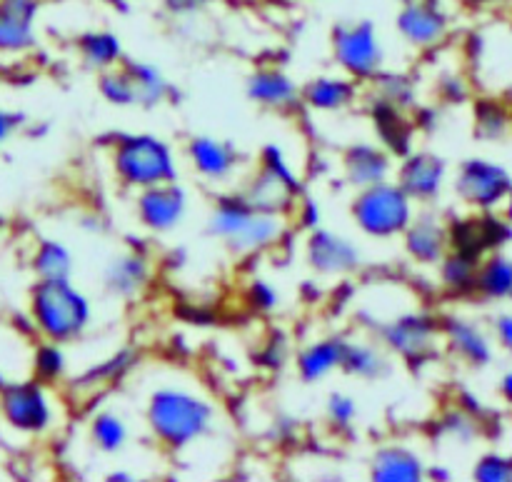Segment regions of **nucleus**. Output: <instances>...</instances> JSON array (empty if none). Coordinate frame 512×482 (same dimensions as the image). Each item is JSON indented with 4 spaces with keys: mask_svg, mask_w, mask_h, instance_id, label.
Returning a JSON list of instances; mask_svg holds the SVG:
<instances>
[{
    "mask_svg": "<svg viewBox=\"0 0 512 482\" xmlns=\"http://www.w3.org/2000/svg\"><path fill=\"white\" fill-rule=\"evenodd\" d=\"M148 423L160 443L178 450L208 433L213 405L183 388H163L150 398Z\"/></svg>",
    "mask_w": 512,
    "mask_h": 482,
    "instance_id": "obj_1",
    "label": "nucleus"
},
{
    "mask_svg": "<svg viewBox=\"0 0 512 482\" xmlns=\"http://www.w3.org/2000/svg\"><path fill=\"white\" fill-rule=\"evenodd\" d=\"M33 315L50 340H73L88 328L90 305L68 280H40L33 295Z\"/></svg>",
    "mask_w": 512,
    "mask_h": 482,
    "instance_id": "obj_2",
    "label": "nucleus"
},
{
    "mask_svg": "<svg viewBox=\"0 0 512 482\" xmlns=\"http://www.w3.org/2000/svg\"><path fill=\"white\" fill-rule=\"evenodd\" d=\"M113 165L118 178L133 188H153L160 183H173V153L163 140L153 135H130L115 145Z\"/></svg>",
    "mask_w": 512,
    "mask_h": 482,
    "instance_id": "obj_3",
    "label": "nucleus"
},
{
    "mask_svg": "<svg viewBox=\"0 0 512 482\" xmlns=\"http://www.w3.org/2000/svg\"><path fill=\"white\" fill-rule=\"evenodd\" d=\"M353 215L360 228L373 238H393L413 223V198L400 185L375 183L355 200Z\"/></svg>",
    "mask_w": 512,
    "mask_h": 482,
    "instance_id": "obj_4",
    "label": "nucleus"
},
{
    "mask_svg": "<svg viewBox=\"0 0 512 482\" xmlns=\"http://www.w3.org/2000/svg\"><path fill=\"white\" fill-rule=\"evenodd\" d=\"M213 233L228 240L235 250H260L280 235V220L245 200H228L213 215Z\"/></svg>",
    "mask_w": 512,
    "mask_h": 482,
    "instance_id": "obj_5",
    "label": "nucleus"
},
{
    "mask_svg": "<svg viewBox=\"0 0 512 482\" xmlns=\"http://www.w3.org/2000/svg\"><path fill=\"white\" fill-rule=\"evenodd\" d=\"M333 48L338 63L355 78H370L383 63V45L378 30L368 20L343 23L333 30Z\"/></svg>",
    "mask_w": 512,
    "mask_h": 482,
    "instance_id": "obj_6",
    "label": "nucleus"
},
{
    "mask_svg": "<svg viewBox=\"0 0 512 482\" xmlns=\"http://www.w3.org/2000/svg\"><path fill=\"white\" fill-rule=\"evenodd\" d=\"M458 193L465 203L480 210H495L508 203L512 195V183L508 170L490 160H468L460 168Z\"/></svg>",
    "mask_w": 512,
    "mask_h": 482,
    "instance_id": "obj_7",
    "label": "nucleus"
},
{
    "mask_svg": "<svg viewBox=\"0 0 512 482\" xmlns=\"http://www.w3.org/2000/svg\"><path fill=\"white\" fill-rule=\"evenodd\" d=\"M510 235L508 225L500 218L490 215V210H485V215L478 218H465L460 223L453 225L448 235V243L453 245L455 253L465 255L470 260L483 258L485 253H490L493 248H498L500 243H505V238Z\"/></svg>",
    "mask_w": 512,
    "mask_h": 482,
    "instance_id": "obj_8",
    "label": "nucleus"
},
{
    "mask_svg": "<svg viewBox=\"0 0 512 482\" xmlns=\"http://www.w3.org/2000/svg\"><path fill=\"white\" fill-rule=\"evenodd\" d=\"M398 28L403 38L413 45H435L445 38L450 18L438 0H415L405 3L398 15Z\"/></svg>",
    "mask_w": 512,
    "mask_h": 482,
    "instance_id": "obj_9",
    "label": "nucleus"
},
{
    "mask_svg": "<svg viewBox=\"0 0 512 482\" xmlns=\"http://www.w3.org/2000/svg\"><path fill=\"white\" fill-rule=\"evenodd\" d=\"M3 413L10 425L25 433H43L50 425V403L38 385H18L10 388L3 398Z\"/></svg>",
    "mask_w": 512,
    "mask_h": 482,
    "instance_id": "obj_10",
    "label": "nucleus"
},
{
    "mask_svg": "<svg viewBox=\"0 0 512 482\" xmlns=\"http://www.w3.org/2000/svg\"><path fill=\"white\" fill-rule=\"evenodd\" d=\"M138 213L148 228L170 230L183 220L185 193L173 183H160L143 188L138 198Z\"/></svg>",
    "mask_w": 512,
    "mask_h": 482,
    "instance_id": "obj_11",
    "label": "nucleus"
},
{
    "mask_svg": "<svg viewBox=\"0 0 512 482\" xmlns=\"http://www.w3.org/2000/svg\"><path fill=\"white\" fill-rule=\"evenodd\" d=\"M445 180V163L435 155H413L400 170V188L418 200H430L440 193Z\"/></svg>",
    "mask_w": 512,
    "mask_h": 482,
    "instance_id": "obj_12",
    "label": "nucleus"
},
{
    "mask_svg": "<svg viewBox=\"0 0 512 482\" xmlns=\"http://www.w3.org/2000/svg\"><path fill=\"white\" fill-rule=\"evenodd\" d=\"M35 13V0H0V48H28L33 43Z\"/></svg>",
    "mask_w": 512,
    "mask_h": 482,
    "instance_id": "obj_13",
    "label": "nucleus"
},
{
    "mask_svg": "<svg viewBox=\"0 0 512 482\" xmlns=\"http://www.w3.org/2000/svg\"><path fill=\"white\" fill-rule=\"evenodd\" d=\"M358 248L333 233H318L310 240V263L323 273H348L358 265Z\"/></svg>",
    "mask_w": 512,
    "mask_h": 482,
    "instance_id": "obj_14",
    "label": "nucleus"
},
{
    "mask_svg": "<svg viewBox=\"0 0 512 482\" xmlns=\"http://www.w3.org/2000/svg\"><path fill=\"white\" fill-rule=\"evenodd\" d=\"M188 153L195 168L210 180L228 178V175L235 170V163H238L233 148L220 143V140L215 138H193L190 140Z\"/></svg>",
    "mask_w": 512,
    "mask_h": 482,
    "instance_id": "obj_15",
    "label": "nucleus"
},
{
    "mask_svg": "<svg viewBox=\"0 0 512 482\" xmlns=\"http://www.w3.org/2000/svg\"><path fill=\"white\" fill-rule=\"evenodd\" d=\"M423 463L405 448L380 450L373 463V478L383 482H415L423 478Z\"/></svg>",
    "mask_w": 512,
    "mask_h": 482,
    "instance_id": "obj_16",
    "label": "nucleus"
},
{
    "mask_svg": "<svg viewBox=\"0 0 512 482\" xmlns=\"http://www.w3.org/2000/svg\"><path fill=\"white\" fill-rule=\"evenodd\" d=\"M390 345L398 348L405 358H420L435 345V328L428 318H405L390 330Z\"/></svg>",
    "mask_w": 512,
    "mask_h": 482,
    "instance_id": "obj_17",
    "label": "nucleus"
},
{
    "mask_svg": "<svg viewBox=\"0 0 512 482\" xmlns=\"http://www.w3.org/2000/svg\"><path fill=\"white\" fill-rule=\"evenodd\" d=\"M448 248V233L435 220L408 225V250L420 263H438Z\"/></svg>",
    "mask_w": 512,
    "mask_h": 482,
    "instance_id": "obj_18",
    "label": "nucleus"
},
{
    "mask_svg": "<svg viewBox=\"0 0 512 482\" xmlns=\"http://www.w3.org/2000/svg\"><path fill=\"white\" fill-rule=\"evenodd\" d=\"M448 340L453 345L455 353L463 360L473 365H488L490 363V350L488 338L480 333V328H475L473 323H465V320H453L448 325Z\"/></svg>",
    "mask_w": 512,
    "mask_h": 482,
    "instance_id": "obj_19",
    "label": "nucleus"
},
{
    "mask_svg": "<svg viewBox=\"0 0 512 482\" xmlns=\"http://www.w3.org/2000/svg\"><path fill=\"white\" fill-rule=\"evenodd\" d=\"M475 290L493 300L512 298V258L505 255H490L483 265H478Z\"/></svg>",
    "mask_w": 512,
    "mask_h": 482,
    "instance_id": "obj_20",
    "label": "nucleus"
},
{
    "mask_svg": "<svg viewBox=\"0 0 512 482\" xmlns=\"http://www.w3.org/2000/svg\"><path fill=\"white\" fill-rule=\"evenodd\" d=\"M250 95H253L258 103L270 105V108H285V105H293L298 88L290 78H285L283 73H275V70H263V73L253 75L250 80Z\"/></svg>",
    "mask_w": 512,
    "mask_h": 482,
    "instance_id": "obj_21",
    "label": "nucleus"
},
{
    "mask_svg": "<svg viewBox=\"0 0 512 482\" xmlns=\"http://www.w3.org/2000/svg\"><path fill=\"white\" fill-rule=\"evenodd\" d=\"M345 348L348 345L340 343V340H325V343L310 345L303 355H300V373L305 380H320L323 375H328L330 370H335L338 365H343Z\"/></svg>",
    "mask_w": 512,
    "mask_h": 482,
    "instance_id": "obj_22",
    "label": "nucleus"
},
{
    "mask_svg": "<svg viewBox=\"0 0 512 482\" xmlns=\"http://www.w3.org/2000/svg\"><path fill=\"white\" fill-rule=\"evenodd\" d=\"M345 165H348L350 183L363 185V188H368V185H375V183H383L385 175H388L390 170L388 158L375 148L350 150Z\"/></svg>",
    "mask_w": 512,
    "mask_h": 482,
    "instance_id": "obj_23",
    "label": "nucleus"
},
{
    "mask_svg": "<svg viewBox=\"0 0 512 482\" xmlns=\"http://www.w3.org/2000/svg\"><path fill=\"white\" fill-rule=\"evenodd\" d=\"M355 85L348 78H318L308 85V103L320 110H340L353 103Z\"/></svg>",
    "mask_w": 512,
    "mask_h": 482,
    "instance_id": "obj_24",
    "label": "nucleus"
},
{
    "mask_svg": "<svg viewBox=\"0 0 512 482\" xmlns=\"http://www.w3.org/2000/svg\"><path fill=\"white\" fill-rule=\"evenodd\" d=\"M148 278V265L140 255H125V258L115 260L110 265V273H108V283L110 288L118 290V293L130 295L135 290H140V285L145 283Z\"/></svg>",
    "mask_w": 512,
    "mask_h": 482,
    "instance_id": "obj_25",
    "label": "nucleus"
},
{
    "mask_svg": "<svg viewBox=\"0 0 512 482\" xmlns=\"http://www.w3.org/2000/svg\"><path fill=\"white\" fill-rule=\"evenodd\" d=\"M80 53L88 65L110 68L120 58V40L113 33H88L80 38Z\"/></svg>",
    "mask_w": 512,
    "mask_h": 482,
    "instance_id": "obj_26",
    "label": "nucleus"
},
{
    "mask_svg": "<svg viewBox=\"0 0 512 482\" xmlns=\"http://www.w3.org/2000/svg\"><path fill=\"white\" fill-rule=\"evenodd\" d=\"M90 433H93V443L100 450H105V453H115L128 440V428H125V423L115 413H100L98 418H93Z\"/></svg>",
    "mask_w": 512,
    "mask_h": 482,
    "instance_id": "obj_27",
    "label": "nucleus"
},
{
    "mask_svg": "<svg viewBox=\"0 0 512 482\" xmlns=\"http://www.w3.org/2000/svg\"><path fill=\"white\" fill-rule=\"evenodd\" d=\"M478 260H470L465 255L453 253L445 258L443 280L453 290H475V278H478Z\"/></svg>",
    "mask_w": 512,
    "mask_h": 482,
    "instance_id": "obj_28",
    "label": "nucleus"
},
{
    "mask_svg": "<svg viewBox=\"0 0 512 482\" xmlns=\"http://www.w3.org/2000/svg\"><path fill=\"white\" fill-rule=\"evenodd\" d=\"M70 268H73V263H70L68 250L55 243L43 245L38 255V270L43 280H68Z\"/></svg>",
    "mask_w": 512,
    "mask_h": 482,
    "instance_id": "obj_29",
    "label": "nucleus"
},
{
    "mask_svg": "<svg viewBox=\"0 0 512 482\" xmlns=\"http://www.w3.org/2000/svg\"><path fill=\"white\" fill-rule=\"evenodd\" d=\"M343 365L350 370V373H358V375H365V378H370V375H378L380 370H383L385 360L370 348H345Z\"/></svg>",
    "mask_w": 512,
    "mask_h": 482,
    "instance_id": "obj_30",
    "label": "nucleus"
},
{
    "mask_svg": "<svg viewBox=\"0 0 512 482\" xmlns=\"http://www.w3.org/2000/svg\"><path fill=\"white\" fill-rule=\"evenodd\" d=\"M473 475L480 482H512V458L508 455H485L475 465Z\"/></svg>",
    "mask_w": 512,
    "mask_h": 482,
    "instance_id": "obj_31",
    "label": "nucleus"
},
{
    "mask_svg": "<svg viewBox=\"0 0 512 482\" xmlns=\"http://www.w3.org/2000/svg\"><path fill=\"white\" fill-rule=\"evenodd\" d=\"M330 418H333L335 425H350L355 420V413H358V408H355V403L350 398H345V395H333L330 398Z\"/></svg>",
    "mask_w": 512,
    "mask_h": 482,
    "instance_id": "obj_32",
    "label": "nucleus"
},
{
    "mask_svg": "<svg viewBox=\"0 0 512 482\" xmlns=\"http://www.w3.org/2000/svg\"><path fill=\"white\" fill-rule=\"evenodd\" d=\"M38 370L45 378H58L63 373V353L58 348H43L38 355Z\"/></svg>",
    "mask_w": 512,
    "mask_h": 482,
    "instance_id": "obj_33",
    "label": "nucleus"
},
{
    "mask_svg": "<svg viewBox=\"0 0 512 482\" xmlns=\"http://www.w3.org/2000/svg\"><path fill=\"white\" fill-rule=\"evenodd\" d=\"M163 3L170 13L185 15V13H195V10H203L205 5H210L213 0H163Z\"/></svg>",
    "mask_w": 512,
    "mask_h": 482,
    "instance_id": "obj_34",
    "label": "nucleus"
},
{
    "mask_svg": "<svg viewBox=\"0 0 512 482\" xmlns=\"http://www.w3.org/2000/svg\"><path fill=\"white\" fill-rule=\"evenodd\" d=\"M495 333H498L503 348H508L512 353V315H500L498 323H495Z\"/></svg>",
    "mask_w": 512,
    "mask_h": 482,
    "instance_id": "obj_35",
    "label": "nucleus"
},
{
    "mask_svg": "<svg viewBox=\"0 0 512 482\" xmlns=\"http://www.w3.org/2000/svg\"><path fill=\"white\" fill-rule=\"evenodd\" d=\"M253 303H258V305H263V308H273L275 305V300H278V295L273 293V290L268 288V285L265 283H258L253 288Z\"/></svg>",
    "mask_w": 512,
    "mask_h": 482,
    "instance_id": "obj_36",
    "label": "nucleus"
},
{
    "mask_svg": "<svg viewBox=\"0 0 512 482\" xmlns=\"http://www.w3.org/2000/svg\"><path fill=\"white\" fill-rule=\"evenodd\" d=\"M500 393H503V398L512 403V373L503 375V380H500Z\"/></svg>",
    "mask_w": 512,
    "mask_h": 482,
    "instance_id": "obj_37",
    "label": "nucleus"
},
{
    "mask_svg": "<svg viewBox=\"0 0 512 482\" xmlns=\"http://www.w3.org/2000/svg\"><path fill=\"white\" fill-rule=\"evenodd\" d=\"M10 128H13V123H10V118H8V115L0 113V140H3L5 135L10 133Z\"/></svg>",
    "mask_w": 512,
    "mask_h": 482,
    "instance_id": "obj_38",
    "label": "nucleus"
},
{
    "mask_svg": "<svg viewBox=\"0 0 512 482\" xmlns=\"http://www.w3.org/2000/svg\"><path fill=\"white\" fill-rule=\"evenodd\" d=\"M470 5H490V3H500V0H465Z\"/></svg>",
    "mask_w": 512,
    "mask_h": 482,
    "instance_id": "obj_39",
    "label": "nucleus"
},
{
    "mask_svg": "<svg viewBox=\"0 0 512 482\" xmlns=\"http://www.w3.org/2000/svg\"><path fill=\"white\" fill-rule=\"evenodd\" d=\"M400 3H403V5H405V3H415V0H400Z\"/></svg>",
    "mask_w": 512,
    "mask_h": 482,
    "instance_id": "obj_40",
    "label": "nucleus"
}]
</instances>
